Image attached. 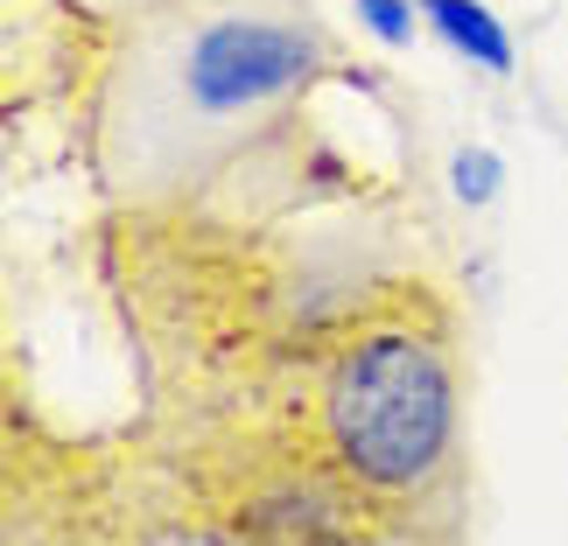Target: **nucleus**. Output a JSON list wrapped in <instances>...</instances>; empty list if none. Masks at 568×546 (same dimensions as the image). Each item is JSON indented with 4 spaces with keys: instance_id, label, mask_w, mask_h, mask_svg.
<instances>
[{
    "instance_id": "4",
    "label": "nucleus",
    "mask_w": 568,
    "mask_h": 546,
    "mask_svg": "<svg viewBox=\"0 0 568 546\" xmlns=\"http://www.w3.org/2000/svg\"><path fill=\"white\" fill-rule=\"evenodd\" d=\"M443 183H449V196L464 210H491L498 189H506V155L485 147V141H456L449 162H443Z\"/></svg>"
},
{
    "instance_id": "5",
    "label": "nucleus",
    "mask_w": 568,
    "mask_h": 546,
    "mask_svg": "<svg viewBox=\"0 0 568 546\" xmlns=\"http://www.w3.org/2000/svg\"><path fill=\"white\" fill-rule=\"evenodd\" d=\"M352 14H358L379 42H393V50H407L414 29H422V21H414V14H422V0H352Z\"/></svg>"
},
{
    "instance_id": "2",
    "label": "nucleus",
    "mask_w": 568,
    "mask_h": 546,
    "mask_svg": "<svg viewBox=\"0 0 568 546\" xmlns=\"http://www.w3.org/2000/svg\"><path fill=\"white\" fill-rule=\"evenodd\" d=\"M302 442L393 526H422L464 455V337L449 288L393 267L316 343Z\"/></svg>"
},
{
    "instance_id": "1",
    "label": "nucleus",
    "mask_w": 568,
    "mask_h": 546,
    "mask_svg": "<svg viewBox=\"0 0 568 546\" xmlns=\"http://www.w3.org/2000/svg\"><path fill=\"white\" fill-rule=\"evenodd\" d=\"M352 71L310 0H134L92 63V168L120 210L302 217L337 189L310 99Z\"/></svg>"
},
{
    "instance_id": "3",
    "label": "nucleus",
    "mask_w": 568,
    "mask_h": 546,
    "mask_svg": "<svg viewBox=\"0 0 568 546\" xmlns=\"http://www.w3.org/2000/svg\"><path fill=\"white\" fill-rule=\"evenodd\" d=\"M422 21L435 29L443 50H456L464 63H477V71H491V78L519 71L513 29L498 21V8H485V0H422Z\"/></svg>"
}]
</instances>
